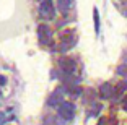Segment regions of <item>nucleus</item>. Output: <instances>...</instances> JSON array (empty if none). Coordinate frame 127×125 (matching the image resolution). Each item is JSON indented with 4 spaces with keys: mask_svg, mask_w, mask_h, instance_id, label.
Listing matches in <instances>:
<instances>
[{
    "mask_svg": "<svg viewBox=\"0 0 127 125\" xmlns=\"http://www.w3.org/2000/svg\"><path fill=\"white\" fill-rule=\"evenodd\" d=\"M57 8L62 15H67L68 10L72 8V0H57Z\"/></svg>",
    "mask_w": 127,
    "mask_h": 125,
    "instance_id": "obj_8",
    "label": "nucleus"
},
{
    "mask_svg": "<svg viewBox=\"0 0 127 125\" xmlns=\"http://www.w3.org/2000/svg\"><path fill=\"white\" fill-rule=\"evenodd\" d=\"M5 122H7V117H5L3 112H0V125H3Z\"/></svg>",
    "mask_w": 127,
    "mask_h": 125,
    "instance_id": "obj_14",
    "label": "nucleus"
},
{
    "mask_svg": "<svg viewBox=\"0 0 127 125\" xmlns=\"http://www.w3.org/2000/svg\"><path fill=\"white\" fill-rule=\"evenodd\" d=\"M67 93L72 96V98H80V96H82V88L77 86V85H73V86H70V88H67Z\"/></svg>",
    "mask_w": 127,
    "mask_h": 125,
    "instance_id": "obj_10",
    "label": "nucleus"
},
{
    "mask_svg": "<svg viewBox=\"0 0 127 125\" xmlns=\"http://www.w3.org/2000/svg\"><path fill=\"white\" fill-rule=\"evenodd\" d=\"M59 68L67 75H75L77 73V62L70 57H62L59 60Z\"/></svg>",
    "mask_w": 127,
    "mask_h": 125,
    "instance_id": "obj_2",
    "label": "nucleus"
},
{
    "mask_svg": "<svg viewBox=\"0 0 127 125\" xmlns=\"http://www.w3.org/2000/svg\"><path fill=\"white\" fill-rule=\"evenodd\" d=\"M64 93H65V89L64 88H56L52 91V94H51V98H49V106L51 107H59L60 104L64 102Z\"/></svg>",
    "mask_w": 127,
    "mask_h": 125,
    "instance_id": "obj_6",
    "label": "nucleus"
},
{
    "mask_svg": "<svg viewBox=\"0 0 127 125\" xmlns=\"http://www.w3.org/2000/svg\"><path fill=\"white\" fill-rule=\"evenodd\" d=\"M116 93V88L112 86V83H103L99 86V98L101 99H111Z\"/></svg>",
    "mask_w": 127,
    "mask_h": 125,
    "instance_id": "obj_7",
    "label": "nucleus"
},
{
    "mask_svg": "<svg viewBox=\"0 0 127 125\" xmlns=\"http://www.w3.org/2000/svg\"><path fill=\"white\" fill-rule=\"evenodd\" d=\"M117 73H119L121 76L127 78V65H121V67H117Z\"/></svg>",
    "mask_w": 127,
    "mask_h": 125,
    "instance_id": "obj_12",
    "label": "nucleus"
},
{
    "mask_svg": "<svg viewBox=\"0 0 127 125\" xmlns=\"http://www.w3.org/2000/svg\"><path fill=\"white\" fill-rule=\"evenodd\" d=\"M39 15L44 20H52L56 15L52 0H39Z\"/></svg>",
    "mask_w": 127,
    "mask_h": 125,
    "instance_id": "obj_1",
    "label": "nucleus"
},
{
    "mask_svg": "<svg viewBox=\"0 0 127 125\" xmlns=\"http://www.w3.org/2000/svg\"><path fill=\"white\" fill-rule=\"evenodd\" d=\"M0 98H2V93H0Z\"/></svg>",
    "mask_w": 127,
    "mask_h": 125,
    "instance_id": "obj_17",
    "label": "nucleus"
},
{
    "mask_svg": "<svg viewBox=\"0 0 127 125\" xmlns=\"http://www.w3.org/2000/svg\"><path fill=\"white\" fill-rule=\"evenodd\" d=\"M57 110H59L60 119H64V120H72L73 115H75V106L72 102H67V101H64V102L57 107Z\"/></svg>",
    "mask_w": 127,
    "mask_h": 125,
    "instance_id": "obj_3",
    "label": "nucleus"
},
{
    "mask_svg": "<svg viewBox=\"0 0 127 125\" xmlns=\"http://www.w3.org/2000/svg\"><path fill=\"white\" fill-rule=\"evenodd\" d=\"M37 37L41 41V44H49L52 39V31L47 25H39L37 26Z\"/></svg>",
    "mask_w": 127,
    "mask_h": 125,
    "instance_id": "obj_5",
    "label": "nucleus"
},
{
    "mask_svg": "<svg viewBox=\"0 0 127 125\" xmlns=\"http://www.w3.org/2000/svg\"><path fill=\"white\" fill-rule=\"evenodd\" d=\"M73 46H75V34H73V31H65V33L62 34V37H60L59 49L62 52H67L68 49H72Z\"/></svg>",
    "mask_w": 127,
    "mask_h": 125,
    "instance_id": "obj_4",
    "label": "nucleus"
},
{
    "mask_svg": "<svg viewBox=\"0 0 127 125\" xmlns=\"http://www.w3.org/2000/svg\"><path fill=\"white\" fill-rule=\"evenodd\" d=\"M42 125H56V119L54 117H46L44 122H42Z\"/></svg>",
    "mask_w": 127,
    "mask_h": 125,
    "instance_id": "obj_13",
    "label": "nucleus"
},
{
    "mask_svg": "<svg viewBox=\"0 0 127 125\" xmlns=\"http://www.w3.org/2000/svg\"><path fill=\"white\" fill-rule=\"evenodd\" d=\"M122 104H124V109H127V93H126V98H124Z\"/></svg>",
    "mask_w": 127,
    "mask_h": 125,
    "instance_id": "obj_16",
    "label": "nucleus"
},
{
    "mask_svg": "<svg viewBox=\"0 0 127 125\" xmlns=\"http://www.w3.org/2000/svg\"><path fill=\"white\" fill-rule=\"evenodd\" d=\"M93 20H95V31H96V34H98L99 33V13H98L96 8L93 10Z\"/></svg>",
    "mask_w": 127,
    "mask_h": 125,
    "instance_id": "obj_11",
    "label": "nucleus"
},
{
    "mask_svg": "<svg viewBox=\"0 0 127 125\" xmlns=\"http://www.w3.org/2000/svg\"><path fill=\"white\" fill-rule=\"evenodd\" d=\"M5 83H7V78L3 75H0V85H5Z\"/></svg>",
    "mask_w": 127,
    "mask_h": 125,
    "instance_id": "obj_15",
    "label": "nucleus"
},
{
    "mask_svg": "<svg viewBox=\"0 0 127 125\" xmlns=\"http://www.w3.org/2000/svg\"><path fill=\"white\" fill-rule=\"evenodd\" d=\"M127 93V81H119L117 83V86H116V98H119V96H122V94H126Z\"/></svg>",
    "mask_w": 127,
    "mask_h": 125,
    "instance_id": "obj_9",
    "label": "nucleus"
}]
</instances>
